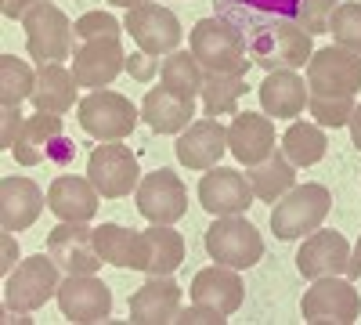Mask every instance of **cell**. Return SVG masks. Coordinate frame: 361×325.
Here are the masks:
<instances>
[{
    "mask_svg": "<svg viewBox=\"0 0 361 325\" xmlns=\"http://www.w3.org/2000/svg\"><path fill=\"white\" fill-rule=\"evenodd\" d=\"M188 51L206 73H235L246 76L253 69V58L246 47L243 29L231 25L228 18H199L195 29L188 33Z\"/></svg>",
    "mask_w": 361,
    "mask_h": 325,
    "instance_id": "obj_1",
    "label": "cell"
},
{
    "mask_svg": "<svg viewBox=\"0 0 361 325\" xmlns=\"http://www.w3.org/2000/svg\"><path fill=\"white\" fill-rule=\"evenodd\" d=\"M253 66H260L264 73H296L311 62V33H304L293 18L289 22H267L246 37Z\"/></svg>",
    "mask_w": 361,
    "mask_h": 325,
    "instance_id": "obj_2",
    "label": "cell"
},
{
    "mask_svg": "<svg viewBox=\"0 0 361 325\" xmlns=\"http://www.w3.org/2000/svg\"><path fill=\"white\" fill-rule=\"evenodd\" d=\"M329 206H333V195H329L325 185H293L271 210V231L279 235L282 243L300 239L307 231H318L322 221L329 217Z\"/></svg>",
    "mask_w": 361,
    "mask_h": 325,
    "instance_id": "obj_3",
    "label": "cell"
},
{
    "mask_svg": "<svg viewBox=\"0 0 361 325\" xmlns=\"http://www.w3.org/2000/svg\"><path fill=\"white\" fill-rule=\"evenodd\" d=\"M202 246H206L209 260L224 264V268H235V271L253 268V264L264 257V239H260V231H257L243 214H235V217H217L214 224L206 228Z\"/></svg>",
    "mask_w": 361,
    "mask_h": 325,
    "instance_id": "obj_4",
    "label": "cell"
},
{
    "mask_svg": "<svg viewBox=\"0 0 361 325\" xmlns=\"http://www.w3.org/2000/svg\"><path fill=\"white\" fill-rule=\"evenodd\" d=\"M11 152H15V159L22 166H40V163L66 166L76 156V145H69L66 134H62V116L37 112V116H29V120L22 123Z\"/></svg>",
    "mask_w": 361,
    "mask_h": 325,
    "instance_id": "obj_5",
    "label": "cell"
},
{
    "mask_svg": "<svg viewBox=\"0 0 361 325\" xmlns=\"http://www.w3.org/2000/svg\"><path fill=\"white\" fill-rule=\"evenodd\" d=\"M58 264L51 260V253H37L22 260L18 268L8 275V286H4V304L8 311L15 314H29V311H40L51 297H58Z\"/></svg>",
    "mask_w": 361,
    "mask_h": 325,
    "instance_id": "obj_6",
    "label": "cell"
},
{
    "mask_svg": "<svg viewBox=\"0 0 361 325\" xmlns=\"http://www.w3.org/2000/svg\"><path fill=\"white\" fill-rule=\"evenodd\" d=\"M80 127L90 134V137H98V141H123L134 134L137 120H141V112L134 109L130 98L123 94H116V91H90L80 105Z\"/></svg>",
    "mask_w": 361,
    "mask_h": 325,
    "instance_id": "obj_7",
    "label": "cell"
},
{
    "mask_svg": "<svg viewBox=\"0 0 361 325\" xmlns=\"http://www.w3.org/2000/svg\"><path fill=\"white\" fill-rule=\"evenodd\" d=\"M22 29H25V47L29 54L37 58V66H47V62H62V58L73 54V37L76 29L69 22V15L54 4H37L22 18Z\"/></svg>",
    "mask_w": 361,
    "mask_h": 325,
    "instance_id": "obj_8",
    "label": "cell"
},
{
    "mask_svg": "<svg viewBox=\"0 0 361 325\" xmlns=\"http://www.w3.org/2000/svg\"><path fill=\"white\" fill-rule=\"evenodd\" d=\"M87 177L94 181L102 199H127L141 185V166L137 156L130 152V145L105 141L87 156Z\"/></svg>",
    "mask_w": 361,
    "mask_h": 325,
    "instance_id": "obj_9",
    "label": "cell"
},
{
    "mask_svg": "<svg viewBox=\"0 0 361 325\" xmlns=\"http://www.w3.org/2000/svg\"><path fill=\"white\" fill-rule=\"evenodd\" d=\"M300 314L311 325H325V321L350 325L361 318V293L354 289L350 278H340V275L314 278V286L300 300Z\"/></svg>",
    "mask_w": 361,
    "mask_h": 325,
    "instance_id": "obj_10",
    "label": "cell"
},
{
    "mask_svg": "<svg viewBox=\"0 0 361 325\" xmlns=\"http://www.w3.org/2000/svg\"><path fill=\"white\" fill-rule=\"evenodd\" d=\"M47 253L62 275H98L105 264L94 246V228H83L76 221H62L47 231Z\"/></svg>",
    "mask_w": 361,
    "mask_h": 325,
    "instance_id": "obj_11",
    "label": "cell"
},
{
    "mask_svg": "<svg viewBox=\"0 0 361 325\" xmlns=\"http://www.w3.org/2000/svg\"><path fill=\"white\" fill-rule=\"evenodd\" d=\"M307 87L322 94H357L361 91V54L347 47H322L307 62Z\"/></svg>",
    "mask_w": 361,
    "mask_h": 325,
    "instance_id": "obj_12",
    "label": "cell"
},
{
    "mask_svg": "<svg viewBox=\"0 0 361 325\" xmlns=\"http://www.w3.org/2000/svg\"><path fill=\"white\" fill-rule=\"evenodd\" d=\"M134 195H137L141 217L152 221V224H173L188 214V192H185V185H180V177L173 170L145 173Z\"/></svg>",
    "mask_w": 361,
    "mask_h": 325,
    "instance_id": "obj_13",
    "label": "cell"
},
{
    "mask_svg": "<svg viewBox=\"0 0 361 325\" xmlns=\"http://www.w3.org/2000/svg\"><path fill=\"white\" fill-rule=\"evenodd\" d=\"M253 188L246 181V173H238L231 166H209L199 181V202L206 214L214 217H235L246 214L253 206Z\"/></svg>",
    "mask_w": 361,
    "mask_h": 325,
    "instance_id": "obj_14",
    "label": "cell"
},
{
    "mask_svg": "<svg viewBox=\"0 0 361 325\" xmlns=\"http://www.w3.org/2000/svg\"><path fill=\"white\" fill-rule=\"evenodd\" d=\"M123 29H130V37L137 40V47L145 54L159 58V54H173L180 47V22H177V15L159 8V4H152V0L130 8Z\"/></svg>",
    "mask_w": 361,
    "mask_h": 325,
    "instance_id": "obj_15",
    "label": "cell"
},
{
    "mask_svg": "<svg viewBox=\"0 0 361 325\" xmlns=\"http://www.w3.org/2000/svg\"><path fill=\"white\" fill-rule=\"evenodd\" d=\"M58 307L69 321L90 325L112 314V289L98 275H66L58 286Z\"/></svg>",
    "mask_w": 361,
    "mask_h": 325,
    "instance_id": "obj_16",
    "label": "cell"
},
{
    "mask_svg": "<svg viewBox=\"0 0 361 325\" xmlns=\"http://www.w3.org/2000/svg\"><path fill=\"white\" fill-rule=\"evenodd\" d=\"M173 152H177V163L188 166V170L221 166V159H224V152H228V127L217 123V116L195 120L188 130H180Z\"/></svg>",
    "mask_w": 361,
    "mask_h": 325,
    "instance_id": "obj_17",
    "label": "cell"
},
{
    "mask_svg": "<svg viewBox=\"0 0 361 325\" xmlns=\"http://www.w3.org/2000/svg\"><path fill=\"white\" fill-rule=\"evenodd\" d=\"M119 69H127V54L119 47V37H98V40H83V47L73 54V76L80 87H109Z\"/></svg>",
    "mask_w": 361,
    "mask_h": 325,
    "instance_id": "obj_18",
    "label": "cell"
},
{
    "mask_svg": "<svg viewBox=\"0 0 361 325\" xmlns=\"http://www.w3.org/2000/svg\"><path fill=\"white\" fill-rule=\"evenodd\" d=\"M347 264H350V246L340 231H311L296 253V271L311 282L329 275H347Z\"/></svg>",
    "mask_w": 361,
    "mask_h": 325,
    "instance_id": "obj_19",
    "label": "cell"
},
{
    "mask_svg": "<svg viewBox=\"0 0 361 325\" xmlns=\"http://www.w3.org/2000/svg\"><path fill=\"white\" fill-rule=\"evenodd\" d=\"M98 202H102V192L94 188L90 177L58 173L51 181V188H47V210L58 221H76V224L94 221L98 217Z\"/></svg>",
    "mask_w": 361,
    "mask_h": 325,
    "instance_id": "obj_20",
    "label": "cell"
},
{
    "mask_svg": "<svg viewBox=\"0 0 361 325\" xmlns=\"http://www.w3.org/2000/svg\"><path fill=\"white\" fill-rule=\"evenodd\" d=\"M228 152L243 166L264 163L275 152V123L257 112H235V120L228 127Z\"/></svg>",
    "mask_w": 361,
    "mask_h": 325,
    "instance_id": "obj_21",
    "label": "cell"
},
{
    "mask_svg": "<svg viewBox=\"0 0 361 325\" xmlns=\"http://www.w3.org/2000/svg\"><path fill=\"white\" fill-rule=\"evenodd\" d=\"M180 311V286L170 275H148L141 289L130 293V321L137 325H163Z\"/></svg>",
    "mask_w": 361,
    "mask_h": 325,
    "instance_id": "obj_22",
    "label": "cell"
},
{
    "mask_svg": "<svg viewBox=\"0 0 361 325\" xmlns=\"http://www.w3.org/2000/svg\"><path fill=\"white\" fill-rule=\"evenodd\" d=\"M192 304H206L221 314H235L243 307V278H238L235 268H224V264H214V268H202L195 278H192Z\"/></svg>",
    "mask_w": 361,
    "mask_h": 325,
    "instance_id": "obj_23",
    "label": "cell"
},
{
    "mask_svg": "<svg viewBox=\"0 0 361 325\" xmlns=\"http://www.w3.org/2000/svg\"><path fill=\"white\" fill-rule=\"evenodd\" d=\"M44 210V192L29 177H4L0 181V228L25 231L33 228Z\"/></svg>",
    "mask_w": 361,
    "mask_h": 325,
    "instance_id": "obj_24",
    "label": "cell"
},
{
    "mask_svg": "<svg viewBox=\"0 0 361 325\" xmlns=\"http://www.w3.org/2000/svg\"><path fill=\"white\" fill-rule=\"evenodd\" d=\"M94 246H98L102 260L112 264V268L145 271V264H148V239H145V231H134V228H123V224H102V228H94Z\"/></svg>",
    "mask_w": 361,
    "mask_h": 325,
    "instance_id": "obj_25",
    "label": "cell"
},
{
    "mask_svg": "<svg viewBox=\"0 0 361 325\" xmlns=\"http://www.w3.org/2000/svg\"><path fill=\"white\" fill-rule=\"evenodd\" d=\"M296 4L300 0H214L217 15L243 29V37L267 22H296Z\"/></svg>",
    "mask_w": 361,
    "mask_h": 325,
    "instance_id": "obj_26",
    "label": "cell"
},
{
    "mask_svg": "<svg viewBox=\"0 0 361 325\" xmlns=\"http://www.w3.org/2000/svg\"><path fill=\"white\" fill-rule=\"evenodd\" d=\"M257 94H260V105L267 116H275V120H296L307 109L311 87L296 73H267Z\"/></svg>",
    "mask_w": 361,
    "mask_h": 325,
    "instance_id": "obj_27",
    "label": "cell"
},
{
    "mask_svg": "<svg viewBox=\"0 0 361 325\" xmlns=\"http://www.w3.org/2000/svg\"><path fill=\"white\" fill-rule=\"evenodd\" d=\"M192 116H195V102L188 98H177L166 87H152L141 102V120L152 127L156 134H180L192 127Z\"/></svg>",
    "mask_w": 361,
    "mask_h": 325,
    "instance_id": "obj_28",
    "label": "cell"
},
{
    "mask_svg": "<svg viewBox=\"0 0 361 325\" xmlns=\"http://www.w3.org/2000/svg\"><path fill=\"white\" fill-rule=\"evenodd\" d=\"M76 91H80V83L76 76L62 66V62H47L40 66L37 73V91H33V102L37 112H54V116H66L73 105H76Z\"/></svg>",
    "mask_w": 361,
    "mask_h": 325,
    "instance_id": "obj_29",
    "label": "cell"
},
{
    "mask_svg": "<svg viewBox=\"0 0 361 325\" xmlns=\"http://www.w3.org/2000/svg\"><path fill=\"white\" fill-rule=\"evenodd\" d=\"M246 181H250V188H253L257 199H264V202H279V199L296 185V173H293V163L282 156V149H275L264 163L246 166Z\"/></svg>",
    "mask_w": 361,
    "mask_h": 325,
    "instance_id": "obj_30",
    "label": "cell"
},
{
    "mask_svg": "<svg viewBox=\"0 0 361 325\" xmlns=\"http://www.w3.org/2000/svg\"><path fill=\"white\" fill-rule=\"evenodd\" d=\"M159 76H163V87H166V91H173L177 98L195 102V98H199V91H202L206 69L195 62V54H192V51H180V47H177L173 54H166V58H163Z\"/></svg>",
    "mask_w": 361,
    "mask_h": 325,
    "instance_id": "obj_31",
    "label": "cell"
},
{
    "mask_svg": "<svg viewBox=\"0 0 361 325\" xmlns=\"http://www.w3.org/2000/svg\"><path fill=\"white\" fill-rule=\"evenodd\" d=\"M145 239H148L145 271L148 275H173L180 268V260H185V239H180V231H173L170 224H152L145 231Z\"/></svg>",
    "mask_w": 361,
    "mask_h": 325,
    "instance_id": "obj_32",
    "label": "cell"
},
{
    "mask_svg": "<svg viewBox=\"0 0 361 325\" xmlns=\"http://www.w3.org/2000/svg\"><path fill=\"white\" fill-rule=\"evenodd\" d=\"M243 94H246V76H235V73H206L199 91L206 116H235Z\"/></svg>",
    "mask_w": 361,
    "mask_h": 325,
    "instance_id": "obj_33",
    "label": "cell"
},
{
    "mask_svg": "<svg viewBox=\"0 0 361 325\" xmlns=\"http://www.w3.org/2000/svg\"><path fill=\"white\" fill-rule=\"evenodd\" d=\"M325 149H329V141H325V130L318 123L296 120L282 134V156L293 166H314L318 159H325Z\"/></svg>",
    "mask_w": 361,
    "mask_h": 325,
    "instance_id": "obj_34",
    "label": "cell"
},
{
    "mask_svg": "<svg viewBox=\"0 0 361 325\" xmlns=\"http://www.w3.org/2000/svg\"><path fill=\"white\" fill-rule=\"evenodd\" d=\"M37 91V76L22 58L15 54H0V102L4 105H22L25 98H33Z\"/></svg>",
    "mask_w": 361,
    "mask_h": 325,
    "instance_id": "obj_35",
    "label": "cell"
},
{
    "mask_svg": "<svg viewBox=\"0 0 361 325\" xmlns=\"http://www.w3.org/2000/svg\"><path fill=\"white\" fill-rule=\"evenodd\" d=\"M307 109L314 116L318 127H347L350 116H354V94H322V91H311L307 98Z\"/></svg>",
    "mask_w": 361,
    "mask_h": 325,
    "instance_id": "obj_36",
    "label": "cell"
},
{
    "mask_svg": "<svg viewBox=\"0 0 361 325\" xmlns=\"http://www.w3.org/2000/svg\"><path fill=\"white\" fill-rule=\"evenodd\" d=\"M329 33H333V40L354 54H361V4H340L333 11V18H329Z\"/></svg>",
    "mask_w": 361,
    "mask_h": 325,
    "instance_id": "obj_37",
    "label": "cell"
},
{
    "mask_svg": "<svg viewBox=\"0 0 361 325\" xmlns=\"http://www.w3.org/2000/svg\"><path fill=\"white\" fill-rule=\"evenodd\" d=\"M336 8H340V0H300L296 4V25L311 37L329 33V18H333Z\"/></svg>",
    "mask_w": 361,
    "mask_h": 325,
    "instance_id": "obj_38",
    "label": "cell"
},
{
    "mask_svg": "<svg viewBox=\"0 0 361 325\" xmlns=\"http://www.w3.org/2000/svg\"><path fill=\"white\" fill-rule=\"evenodd\" d=\"M73 29H76L80 40H98V37H119L123 33V25H119L109 11H87L73 22Z\"/></svg>",
    "mask_w": 361,
    "mask_h": 325,
    "instance_id": "obj_39",
    "label": "cell"
},
{
    "mask_svg": "<svg viewBox=\"0 0 361 325\" xmlns=\"http://www.w3.org/2000/svg\"><path fill=\"white\" fill-rule=\"evenodd\" d=\"M173 321H177V325H224L228 314L206 307V304H192V307H180Z\"/></svg>",
    "mask_w": 361,
    "mask_h": 325,
    "instance_id": "obj_40",
    "label": "cell"
},
{
    "mask_svg": "<svg viewBox=\"0 0 361 325\" xmlns=\"http://www.w3.org/2000/svg\"><path fill=\"white\" fill-rule=\"evenodd\" d=\"M159 69H163V66H159V58H156V54L134 51V54L127 58V73H130V80H137V83H148Z\"/></svg>",
    "mask_w": 361,
    "mask_h": 325,
    "instance_id": "obj_41",
    "label": "cell"
},
{
    "mask_svg": "<svg viewBox=\"0 0 361 325\" xmlns=\"http://www.w3.org/2000/svg\"><path fill=\"white\" fill-rule=\"evenodd\" d=\"M22 123H25L22 109H18V105H4V112H0V145H4L8 152H11V145H15Z\"/></svg>",
    "mask_w": 361,
    "mask_h": 325,
    "instance_id": "obj_42",
    "label": "cell"
},
{
    "mask_svg": "<svg viewBox=\"0 0 361 325\" xmlns=\"http://www.w3.org/2000/svg\"><path fill=\"white\" fill-rule=\"evenodd\" d=\"M37 4H44V0H0V11H4V18H11V22H22Z\"/></svg>",
    "mask_w": 361,
    "mask_h": 325,
    "instance_id": "obj_43",
    "label": "cell"
},
{
    "mask_svg": "<svg viewBox=\"0 0 361 325\" xmlns=\"http://www.w3.org/2000/svg\"><path fill=\"white\" fill-rule=\"evenodd\" d=\"M0 243H4V257H0V275H11L15 268H18V246H15V231H4V239H0Z\"/></svg>",
    "mask_w": 361,
    "mask_h": 325,
    "instance_id": "obj_44",
    "label": "cell"
},
{
    "mask_svg": "<svg viewBox=\"0 0 361 325\" xmlns=\"http://www.w3.org/2000/svg\"><path fill=\"white\" fill-rule=\"evenodd\" d=\"M350 141H354V149L361 152V105H354V116H350Z\"/></svg>",
    "mask_w": 361,
    "mask_h": 325,
    "instance_id": "obj_45",
    "label": "cell"
},
{
    "mask_svg": "<svg viewBox=\"0 0 361 325\" xmlns=\"http://www.w3.org/2000/svg\"><path fill=\"white\" fill-rule=\"evenodd\" d=\"M347 278H361V239L350 250V264H347Z\"/></svg>",
    "mask_w": 361,
    "mask_h": 325,
    "instance_id": "obj_46",
    "label": "cell"
},
{
    "mask_svg": "<svg viewBox=\"0 0 361 325\" xmlns=\"http://www.w3.org/2000/svg\"><path fill=\"white\" fill-rule=\"evenodd\" d=\"M109 4H116V8H127V11H130V8L145 4V0H109Z\"/></svg>",
    "mask_w": 361,
    "mask_h": 325,
    "instance_id": "obj_47",
    "label": "cell"
}]
</instances>
